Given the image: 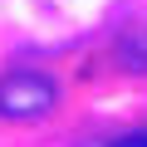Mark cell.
I'll return each instance as SVG.
<instances>
[{
    "label": "cell",
    "mask_w": 147,
    "mask_h": 147,
    "mask_svg": "<svg viewBox=\"0 0 147 147\" xmlns=\"http://www.w3.org/2000/svg\"><path fill=\"white\" fill-rule=\"evenodd\" d=\"M59 103V88L49 74L39 69H15L0 79V118L10 123H34V118H49Z\"/></svg>",
    "instance_id": "cell-1"
},
{
    "label": "cell",
    "mask_w": 147,
    "mask_h": 147,
    "mask_svg": "<svg viewBox=\"0 0 147 147\" xmlns=\"http://www.w3.org/2000/svg\"><path fill=\"white\" fill-rule=\"evenodd\" d=\"M79 147H147V127H132V132H118V137H93V142H79Z\"/></svg>",
    "instance_id": "cell-2"
}]
</instances>
